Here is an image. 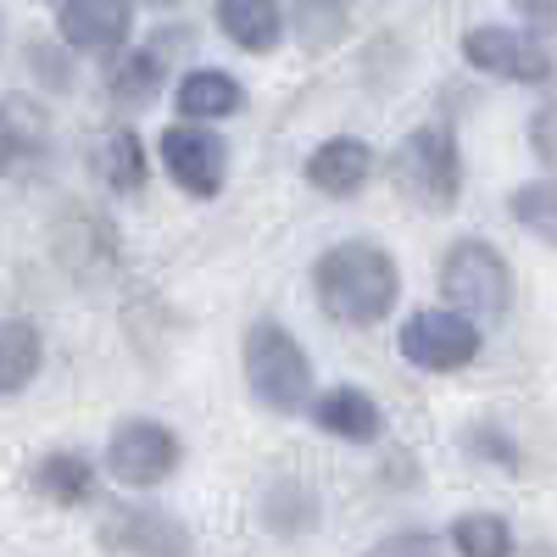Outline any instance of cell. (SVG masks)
<instances>
[{
	"label": "cell",
	"instance_id": "6",
	"mask_svg": "<svg viewBox=\"0 0 557 557\" xmlns=\"http://www.w3.org/2000/svg\"><path fill=\"white\" fill-rule=\"evenodd\" d=\"M178 457H184V446L162 418H117V430L107 441V474L117 485L151 491V485L173 480Z\"/></svg>",
	"mask_w": 557,
	"mask_h": 557
},
{
	"label": "cell",
	"instance_id": "21",
	"mask_svg": "<svg viewBox=\"0 0 557 557\" xmlns=\"http://www.w3.org/2000/svg\"><path fill=\"white\" fill-rule=\"evenodd\" d=\"M507 207H513V223H519V228H530V235L546 240V246H557V173L519 184Z\"/></svg>",
	"mask_w": 557,
	"mask_h": 557
},
{
	"label": "cell",
	"instance_id": "20",
	"mask_svg": "<svg viewBox=\"0 0 557 557\" xmlns=\"http://www.w3.org/2000/svg\"><path fill=\"white\" fill-rule=\"evenodd\" d=\"M290 17H296V34H301L307 51H330L346 34L351 0H290Z\"/></svg>",
	"mask_w": 557,
	"mask_h": 557
},
{
	"label": "cell",
	"instance_id": "19",
	"mask_svg": "<svg viewBox=\"0 0 557 557\" xmlns=\"http://www.w3.org/2000/svg\"><path fill=\"white\" fill-rule=\"evenodd\" d=\"M107 96H112V107H123V112L151 107V101L162 96V57H157V51H128V45H123V57H117L112 73H107Z\"/></svg>",
	"mask_w": 557,
	"mask_h": 557
},
{
	"label": "cell",
	"instance_id": "2",
	"mask_svg": "<svg viewBox=\"0 0 557 557\" xmlns=\"http://www.w3.org/2000/svg\"><path fill=\"white\" fill-rule=\"evenodd\" d=\"M240 362H246L251 396L268 412H301L312 401V357L301 351V341L285 330V323L257 318L251 330H246Z\"/></svg>",
	"mask_w": 557,
	"mask_h": 557
},
{
	"label": "cell",
	"instance_id": "4",
	"mask_svg": "<svg viewBox=\"0 0 557 557\" xmlns=\"http://www.w3.org/2000/svg\"><path fill=\"white\" fill-rule=\"evenodd\" d=\"M441 296L469 318H502L513 307V268L485 240H457L441 262Z\"/></svg>",
	"mask_w": 557,
	"mask_h": 557
},
{
	"label": "cell",
	"instance_id": "1",
	"mask_svg": "<svg viewBox=\"0 0 557 557\" xmlns=\"http://www.w3.org/2000/svg\"><path fill=\"white\" fill-rule=\"evenodd\" d=\"M312 290H318V307L335 323H346V330H374V323L391 318V307L401 296V268L374 240H341L318 257Z\"/></svg>",
	"mask_w": 557,
	"mask_h": 557
},
{
	"label": "cell",
	"instance_id": "28",
	"mask_svg": "<svg viewBox=\"0 0 557 557\" xmlns=\"http://www.w3.org/2000/svg\"><path fill=\"white\" fill-rule=\"evenodd\" d=\"M435 546H441L435 535H412V530H407V535H385V541H380V552H435Z\"/></svg>",
	"mask_w": 557,
	"mask_h": 557
},
{
	"label": "cell",
	"instance_id": "10",
	"mask_svg": "<svg viewBox=\"0 0 557 557\" xmlns=\"http://www.w3.org/2000/svg\"><path fill=\"white\" fill-rule=\"evenodd\" d=\"M51 157V117L34 96H0V178L34 173Z\"/></svg>",
	"mask_w": 557,
	"mask_h": 557
},
{
	"label": "cell",
	"instance_id": "24",
	"mask_svg": "<svg viewBox=\"0 0 557 557\" xmlns=\"http://www.w3.org/2000/svg\"><path fill=\"white\" fill-rule=\"evenodd\" d=\"M28 67H39V84L45 89H67L73 78H67V39L62 45H28Z\"/></svg>",
	"mask_w": 557,
	"mask_h": 557
},
{
	"label": "cell",
	"instance_id": "8",
	"mask_svg": "<svg viewBox=\"0 0 557 557\" xmlns=\"http://www.w3.org/2000/svg\"><path fill=\"white\" fill-rule=\"evenodd\" d=\"M462 62L480 73H496V78H513V84H552L557 78V62L541 39H530L519 28H496V23H480L462 34Z\"/></svg>",
	"mask_w": 557,
	"mask_h": 557
},
{
	"label": "cell",
	"instance_id": "16",
	"mask_svg": "<svg viewBox=\"0 0 557 557\" xmlns=\"http://www.w3.org/2000/svg\"><path fill=\"white\" fill-rule=\"evenodd\" d=\"M89 162H96V178L112 196H134L146 184V146L128 123H107L96 139H89Z\"/></svg>",
	"mask_w": 557,
	"mask_h": 557
},
{
	"label": "cell",
	"instance_id": "25",
	"mask_svg": "<svg viewBox=\"0 0 557 557\" xmlns=\"http://www.w3.org/2000/svg\"><path fill=\"white\" fill-rule=\"evenodd\" d=\"M530 151H535L546 168H557V101H546V107L530 117Z\"/></svg>",
	"mask_w": 557,
	"mask_h": 557
},
{
	"label": "cell",
	"instance_id": "14",
	"mask_svg": "<svg viewBox=\"0 0 557 557\" xmlns=\"http://www.w3.org/2000/svg\"><path fill=\"white\" fill-rule=\"evenodd\" d=\"M101 546L107 552H190V535L157 507H123V513L101 524Z\"/></svg>",
	"mask_w": 557,
	"mask_h": 557
},
{
	"label": "cell",
	"instance_id": "5",
	"mask_svg": "<svg viewBox=\"0 0 557 557\" xmlns=\"http://www.w3.org/2000/svg\"><path fill=\"white\" fill-rule=\"evenodd\" d=\"M396 351L424 374H457L480 357V323L457 307H424L396 330Z\"/></svg>",
	"mask_w": 557,
	"mask_h": 557
},
{
	"label": "cell",
	"instance_id": "3",
	"mask_svg": "<svg viewBox=\"0 0 557 557\" xmlns=\"http://www.w3.org/2000/svg\"><path fill=\"white\" fill-rule=\"evenodd\" d=\"M396 184L424 207V212H451L462 190V157L451 123H418L401 151H396Z\"/></svg>",
	"mask_w": 557,
	"mask_h": 557
},
{
	"label": "cell",
	"instance_id": "23",
	"mask_svg": "<svg viewBox=\"0 0 557 557\" xmlns=\"http://www.w3.org/2000/svg\"><path fill=\"white\" fill-rule=\"evenodd\" d=\"M451 546L462 557H507L513 552V530H507L502 513H462L451 524Z\"/></svg>",
	"mask_w": 557,
	"mask_h": 557
},
{
	"label": "cell",
	"instance_id": "15",
	"mask_svg": "<svg viewBox=\"0 0 557 557\" xmlns=\"http://www.w3.org/2000/svg\"><path fill=\"white\" fill-rule=\"evenodd\" d=\"M218 28L251 57H273L285 45V7L278 0H218Z\"/></svg>",
	"mask_w": 557,
	"mask_h": 557
},
{
	"label": "cell",
	"instance_id": "13",
	"mask_svg": "<svg viewBox=\"0 0 557 557\" xmlns=\"http://www.w3.org/2000/svg\"><path fill=\"white\" fill-rule=\"evenodd\" d=\"M240 107H246V89H240L235 73H223V67H196V73H184L178 89H173V112L190 117V123L235 117Z\"/></svg>",
	"mask_w": 557,
	"mask_h": 557
},
{
	"label": "cell",
	"instance_id": "26",
	"mask_svg": "<svg viewBox=\"0 0 557 557\" xmlns=\"http://www.w3.org/2000/svg\"><path fill=\"white\" fill-rule=\"evenodd\" d=\"M469 451L502 462V469H519V451H513V441H507L502 430H474V435H469Z\"/></svg>",
	"mask_w": 557,
	"mask_h": 557
},
{
	"label": "cell",
	"instance_id": "7",
	"mask_svg": "<svg viewBox=\"0 0 557 557\" xmlns=\"http://www.w3.org/2000/svg\"><path fill=\"white\" fill-rule=\"evenodd\" d=\"M157 151H162V168H168V178L178 184L184 196H196V201H212V196H223V184H228V146L207 128V123H173V128H162V139H157Z\"/></svg>",
	"mask_w": 557,
	"mask_h": 557
},
{
	"label": "cell",
	"instance_id": "18",
	"mask_svg": "<svg viewBox=\"0 0 557 557\" xmlns=\"http://www.w3.org/2000/svg\"><path fill=\"white\" fill-rule=\"evenodd\" d=\"M45 362V341L28 318H0V396H17L34 385Z\"/></svg>",
	"mask_w": 557,
	"mask_h": 557
},
{
	"label": "cell",
	"instance_id": "17",
	"mask_svg": "<svg viewBox=\"0 0 557 557\" xmlns=\"http://www.w3.org/2000/svg\"><path fill=\"white\" fill-rule=\"evenodd\" d=\"M34 491L57 507H78L96 496V462L84 451H45L34 462Z\"/></svg>",
	"mask_w": 557,
	"mask_h": 557
},
{
	"label": "cell",
	"instance_id": "12",
	"mask_svg": "<svg viewBox=\"0 0 557 557\" xmlns=\"http://www.w3.org/2000/svg\"><path fill=\"white\" fill-rule=\"evenodd\" d=\"M312 424L330 435V441H346V446H374L380 430H385V412L380 401L357 391V385H335L312 401Z\"/></svg>",
	"mask_w": 557,
	"mask_h": 557
},
{
	"label": "cell",
	"instance_id": "11",
	"mask_svg": "<svg viewBox=\"0 0 557 557\" xmlns=\"http://www.w3.org/2000/svg\"><path fill=\"white\" fill-rule=\"evenodd\" d=\"M368 173H374V151H368V139H357V134L323 139V146H312V157H307V184L323 190V196H335V201L357 196L368 184Z\"/></svg>",
	"mask_w": 557,
	"mask_h": 557
},
{
	"label": "cell",
	"instance_id": "29",
	"mask_svg": "<svg viewBox=\"0 0 557 557\" xmlns=\"http://www.w3.org/2000/svg\"><path fill=\"white\" fill-rule=\"evenodd\" d=\"M151 7H184V0H151Z\"/></svg>",
	"mask_w": 557,
	"mask_h": 557
},
{
	"label": "cell",
	"instance_id": "27",
	"mask_svg": "<svg viewBox=\"0 0 557 557\" xmlns=\"http://www.w3.org/2000/svg\"><path fill=\"white\" fill-rule=\"evenodd\" d=\"M513 7L535 34H557V0H513Z\"/></svg>",
	"mask_w": 557,
	"mask_h": 557
},
{
	"label": "cell",
	"instance_id": "9",
	"mask_svg": "<svg viewBox=\"0 0 557 557\" xmlns=\"http://www.w3.org/2000/svg\"><path fill=\"white\" fill-rule=\"evenodd\" d=\"M57 28L67 39V51L84 57H117L134 34V7L128 0H62Z\"/></svg>",
	"mask_w": 557,
	"mask_h": 557
},
{
	"label": "cell",
	"instance_id": "22",
	"mask_svg": "<svg viewBox=\"0 0 557 557\" xmlns=\"http://www.w3.org/2000/svg\"><path fill=\"white\" fill-rule=\"evenodd\" d=\"M262 519L278 530V535H296V530H312L318 524V502L301 480H273L268 496H262Z\"/></svg>",
	"mask_w": 557,
	"mask_h": 557
}]
</instances>
